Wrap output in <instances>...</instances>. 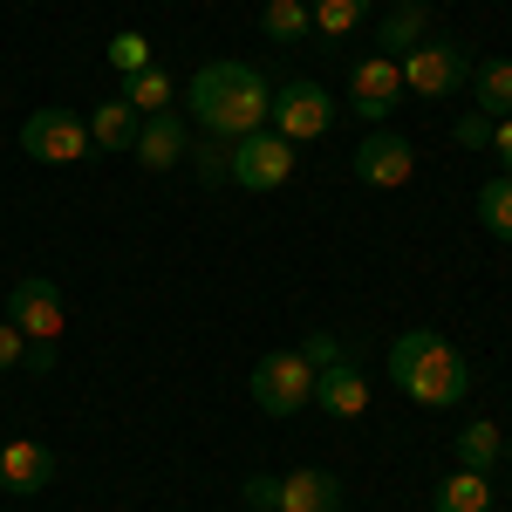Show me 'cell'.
<instances>
[{"label": "cell", "instance_id": "cell-12", "mask_svg": "<svg viewBox=\"0 0 512 512\" xmlns=\"http://www.w3.org/2000/svg\"><path fill=\"white\" fill-rule=\"evenodd\" d=\"M130 151H137V164H144V171H171V164L192 151V137H185V117H171V110L144 117V123H137V144H130Z\"/></svg>", "mask_w": 512, "mask_h": 512}, {"label": "cell", "instance_id": "cell-31", "mask_svg": "<svg viewBox=\"0 0 512 512\" xmlns=\"http://www.w3.org/2000/svg\"><path fill=\"white\" fill-rule=\"evenodd\" d=\"M21 369H55V342H28V362Z\"/></svg>", "mask_w": 512, "mask_h": 512}, {"label": "cell", "instance_id": "cell-7", "mask_svg": "<svg viewBox=\"0 0 512 512\" xmlns=\"http://www.w3.org/2000/svg\"><path fill=\"white\" fill-rule=\"evenodd\" d=\"M294 178V144L274 137V130H253L233 144V185L239 192H280Z\"/></svg>", "mask_w": 512, "mask_h": 512}, {"label": "cell", "instance_id": "cell-16", "mask_svg": "<svg viewBox=\"0 0 512 512\" xmlns=\"http://www.w3.org/2000/svg\"><path fill=\"white\" fill-rule=\"evenodd\" d=\"M437 512H492V472H458L451 478H437V499H431Z\"/></svg>", "mask_w": 512, "mask_h": 512}, {"label": "cell", "instance_id": "cell-15", "mask_svg": "<svg viewBox=\"0 0 512 512\" xmlns=\"http://www.w3.org/2000/svg\"><path fill=\"white\" fill-rule=\"evenodd\" d=\"M465 89H472L478 117H492V123H506V117H512V62H506V55H485V62L472 69V82H465Z\"/></svg>", "mask_w": 512, "mask_h": 512}, {"label": "cell", "instance_id": "cell-14", "mask_svg": "<svg viewBox=\"0 0 512 512\" xmlns=\"http://www.w3.org/2000/svg\"><path fill=\"white\" fill-rule=\"evenodd\" d=\"M274 512H342V485L328 472H287Z\"/></svg>", "mask_w": 512, "mask_h": 512}, {"label": "cell", "instance_id": "cell-1", "mask_svg": "<svg viewBox=\"0 0 512 512\" xmlns=\"http://www.w3.org/2000/svg\"><path fill=\"white\" fill-rule=\"evenodd\" d=\"M185 110L192 123H205V137H253V130H267L274 117V89L260 69H246V62H205L192 82H185Z\"/></svg>", "mask_w": 512, "mask_h": 512}, {"label": "cell", "instance_id": "cell-27", "mask_svg": "<svg viewBox=\"0 0 512 512\" xmlns=\"http://www.w3.org/2000/svg\"><path fill=\"white\" fill-rule=\"evenodd\" d=\"M21 362H28V335L0 315V369H21Z\"/></svg>", "mask_w": 512, "mask_h": 512}, {"label": "cell", "instance_id": "cell-28", "mask_svg": "<svg viewBox=\"0 0 512 512\" xmlns=\"http://www.w3.org/2000/svg\"><path fill=\"white\" fill-rule=\"evenodd\" d=\"M274 499H280V478H246V506L253 512H274Z\"/></svg>", "mask_w": 512, "mask_h": 512}, {"label": "cell", "instance_id": "cell-8", "mask_svg": "<svg viewBox=\"0 0 512 512\" xmlns=\"http://www.w3.org/2000/svg\"><path fill=\"white\" fill-rule=\"evenodd\" d=\"M403 103V62L396 55H369V62H355L349 76V110L362 123H383Z\"/></svg>", "mask_w": 512, "mask_h": 512}, {"label": "cell", "instance_id": "cell-3", "mask_svg": "<svg viewBox=\"0 0 512 512\" xmlns=\"http://www.w3.org/2000/svg\"><path fill=\"white\" fill-rule=\"evenodd\" d=\"M253 403L267 410V417H294V410H308L315 403V369H308V355L301 349H274L253 362Z\"/></svg>", "mask_w": 512, "mask_h": 512}, {"label": "cell", "instance_id": "cell-17", "mask_svg": "<svg viewBox=\"0 0 512 512\" xmlns=\"http://www.w3.org/2000/svg\"><path fill=\"white\" fill-rule=\"evenodd\" d=\"M137 123L144 117H137L123 96H110V103L89 117V144H96V151H130V144H137Z\"/></svg>", "mask_w": 512, "mask_h": 512}, {"label": "cell", "instance_id": "cell-18", "mask_svg": "<svg viewBox=\"0 0 512 512\" xmlns=\"http://www.w3.org/2000/svg\"><path fill=\"white\" fill-rule=\"evenodd\" d=\"M369 14H376V0H315V7H308V21H315L321 41H349Z\"/></svg>", "mask_w": 512, "mask_h": 512}, {"label": "cell", "instance_id": "cell-26", "mask_svg": "<svg viewBox=\"0 0 512 512\" xmlns=\"http://www.w3.org/2000/svg\"><path fill=\"white\" fill-rule=\"evenodd\" d=\"M301 355H308V369H342V362H349V349H342V342H335V335H308V342H301Z\"/></svg>", "mask_w": 512, "mask_h": 512}, {"label": "cell", "instance_id": "cell-29", "mask_svg": "<svg viewBox=\"0 0 512 512\" xmlns=\"http://www.w3.org/2000/svg\"><path fill=\"white\" fill-rule=\"evenodd\" d=\"M458 144H492V117H478V110H472V117L458 123Z\"/></svg>", "mask_w": 512, "mask_h": 512}, {"label": "cell", "instance_id": "cell-32", "mask_svg": "<svg viewBox=\"0 0 512 512\" xmlns=\"http://www.w3.org/2000/svg\"><path fill=\"white\" fill-rule=\"evenodd\" d=\"M506 458H512V437H506Z\"/></svg>", "mask_w": 512, "mask_h": 512}, {"label": "cell", "instance_id": "cell-2", "mask_svg": "<svg viewBox=\"0 0 512 512\" xmlns=\"http://www.w3.org/2000/svg\"><path fill=\"white\" fill-rule=\"evenodd\" d=\"M390 383L410 403L444 410V403H458L472 390V369H465V355L451 349L437 328H410V335H396V349H390Z\"/></svg>", "mask_w": 512, "mask_h": 512}, {"label": "cell", "instance_id": "cell-11", "mask_svg": "<svg viewBox=\"0 0 512 512\" xmlns=\"http://www.w3.org/2000/svg\"><path fill=\"white\" fill-rule=\"evenodd\" d=\"M48 478H55V451H48L41 437H14V444H0V485H7L14 499H35Z\"/></svg>", "mask_w": 512, "mask_h": 512}, {"label": "cell", "instance_id": "cell-20", "mask_svg": "<svg viewBox=\"0 0 512 512\" xmlns=\"http://www.w3.org/2000/svg\"><path fill=\"white\" fill-rule=\"evenodd\" d=\"M171 76L164 69H137V76H123V103L137 110V117H158V110H171Z\"/></svg>", "mask_w": 512, "mask_h": 512}, {"label": "cell", "instance_id": "cell-23", "mask_svg": "<svg viewBox=\"0 0 512 512\" xmlns=\"http://www.w3.org/2000/svg\"><path fill=\"white\" fill-rule=\"evenodd\" d=\"M260 28H267L274 41H308L315 35V21H308L301 0H267V7H260Z\"/></svg>", "mask_w": 512, "mask_h": 512}, {"label": "cell", "instance_id": "cell-9", "mask_svg": "<svg viewBox=\"0 0 512 512\" xmlns=\"http://www.w3.org/2000/svg\"><path fill=\"white\" fill-rule=\"evenodd\" d=\"M410 171H417V151H410V137H396V130H369L362 144H355V178L362 185H410Z\"/></svg>", "mask_w": 512, "mask_h": 512}, {"label": "cell", "instance_id": "cell-10", "mask_svg": "<svg viewBox=\"0 0 512 512\" xmlns=\"http://www.w3.org/2000/svg\"><path fill=\"white\" fill-rule=\"evenodd\" d=\"M7 321H14L28 342H55V335H62V294H55V280H14Z\"/></svg>", "mask_w": 512, "mask_h": 512}, {"label": "cell", "instance_id": "cell-22", "mask_svg": "<svg viewBox=\"0 0 512 512\" xmlns=\"http://www.w3.org/2000/svg\"><path fill=\"white\" fill-rule=\"evenodd\" d=\"M478 226L512 246V178H492V185L478 192Z\"/></svg>", "mask_w": 512, "mask_h": 512}, {"label": "cell", "instance_id": "cell-25", "mask_svg": "<svg viewBox=\"0 0 512 512\" xmlns=\"http://www.w3.org/2000/svg\"><path fill=\"white\" fill-rule=\"evenodd\" d=\"M192 151H198V178H205V185L233 178V144H226V137H205V144H192Z\"/></svg>", "mask_w": 512, "mask_h": 512}, {"label": "cell", "instance_id": "cell-24", "mask_svg": "<svg viewBox=\"0 0 512 512\" xmlns=\"http://www.w3.org/2000/svg\"><path fill=\"white\" fill-rule=\"evenodd\" d=\"M110 69H117V76H137V69H151V41L137 35V28H123V35L110 41Z\"/></svg>", "mask_w": 512, "mask_h": 512}, {"label": "cell", "instance_id": "cell-6", "mask_svg": "<svg viewBox=\"0 0 512 512\" xmlns=\"http://www.w3.org/2000/svg\"><path fill=\"white\" fill-rule=\"evenodd\" d=\"M21 151L35 164H82L96 144H89V123L76 110H35L21 123Z\"/></svg>", "mask_w": 512, "mask_h": 512}, {"label": "cell", "instance_id": "cell-21", "mask_svg": "<svg viewBox=\"0 0 512 512\" xmlns=\"http://www.w3.org/2000/svg\"><path fill=\"white\" fill-rule=\"evenodd\" d=\"M499 458H506V437L492 431V424H465V431H458V465H465V472H492Z\"/></svg>", "mask_w": 512, "mask_h": 512}, {"label": "cell", "instance_id": "cell-19", "mask_svg": "<svg viewBox=\"0 0 512 512\" xmlns=\"http://www.w3.org/2000/svg\"><path fill=\"white\" fill-rule=\"evenodd\" d=\"M424 35H431V7H424V0H396L390 14H383V55H390V48L410 55Z\"/></svg>", "mask_w": 512, "mask_h": 512}, {"label": "cell", "instance_id": "cell-4", "mask_svg": "<svg viewBox=\"0 0 512 512\" xmlns=\"http://www.w3.org/2000/svg\"><path fill=\"white\" fill-rule=\"evenodd\" d=\"M274 137H287L294 151L301 144H315V137H328L335 130V96L321 89V82H280L274 89Z\"/></svg>", "mask_w": 512, "mask_h": 512}, {"label": "cell", "instance_id": "cell-5", "mask_svg": "<svg viewBox=\"0 0 512 512\" xmlns=\"http://www.w3.org/2000/svg\"><path fill=\"white\" fill-rule=\"evenodd\" d=\"M465 82H472V69H465L458 41L424 35L410 55H403V89H410V96H431V103H444V96H458Z\"/></svg>", "mask_w": 512, "mask_h": 512}, {"label": "cell", "instance_id": "cell-13", "mask_svg": "<svg viewBox=\"0 0 512 512\" xmlns=\"http://www.w3.org/2000/svg\"><path fill=\"white\" fill-rule=\"evenodd\" d=\"M315 403L328 410V417H362V410H369V376H362L355 362L321 369V376H315Z\"/></svg>", "mask_w": 512, "mask_h": 512}, {"label": "cell", "instance_id": "cell-30", "mask_svg": "<svg viewBox=\"0 0 512 512\" xmlns=\"http://www.w3.org/2000/svg\"><path fill=\"white\" fill-rule=\"evenodd\" d=\"M492 158L506 164V178H512V117H506V123H492Z\"/></svg>", "mask_w": 512, "mask_h": 512}]
</instances>
